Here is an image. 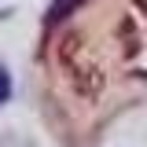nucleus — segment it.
Segmentation results:
<instances>
[{"label":"nucleus","instance_id":"2","mask_svg":"<svg viewBox=\"0 0 147 147\" xmlns=\"http://www.w3.org/2000/svg\"><path fill=\"white\" fill-rule=\"evenodd\" d=\"M77 4H81V0H55V4H52V18H63L66 11H74Z\"/></svg>","mask_w":147,"mask_h":147},{"label":"nucleus","instance_id":"1","mask_svg":"<svg viewBox=\"0 0 147 147\" xmlns=\"http://www.w3.org/2000/svg\"><path fill=\"white\" fill-rule=\"evenodd\" d=\"M7 99H11V74L0 66V107H4Z\"/></svg>","mask_w":147,"mask_h":147}]
</instances>
